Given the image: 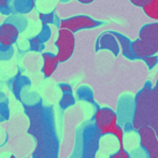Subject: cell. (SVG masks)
I'll return each instance as SVG.
<instances>
[{
  "label": "cell",
  "instance_id": "cell-1",
  "mask_svg": "<svg viewBox=\"0 0 158 158\" xmlns=\"http://www.w3.org/2000/svg\"><path fill=\"white\" fill-rule=\"evenodd\" d=\"M133 130L151 127L158 139V85L148 81L135 97Z\"/></svg>",
  "mask_w": 158,
  "mask_h": 158
},
{
  "label": "cell",
  "instance_id": "cell-2",
  "mask_svg": "<svg viewBox=\"0 0 158 158\" xmlns=\"http://www.w3.org/2000/svg\"><path fill=\"white\" fill-rule=\"evenodd\" d=\"M131 52L140 60L158 54V22L142 26L139 38L131 42Z\"/></svg>",
  "mask_w": 158,
  "mask_h": 158
},
{
  "label": "cell",
  "instance_id": "cell-3",
  "mask_svg": "<svg viewBox=\"0 0 158 158\" xmlns=\"http://www.w3.org/2000/svg\"><path fill=\"white\" fill-rule=\"evenodd\" d=\"M95 127L100 135H112L118 141L119 148H124V132L119 126L117 115L110 108H98L95 113Z\"/></svg>",
  "mask_w": 158,
  "mask_h": 158
},
{
  "label": "cell",
  "instance_id": "cell-4",
  "mask_svg": "<svg viewBox=\"0 0 158 158\" xmlns=\"http://www.w3.org/2000/svg\"><path fill=\"white\" fill-rule=\"evenodd\" d=\"M55 46L57 48L56 57L59 64L66 63L72 57L75 48L74 33L67 29H59L58 35L55 41Z\"/></svg>",
  "mask_w": 158,
  "mask_h": 158
},
{
  "label": "cell",
  "instance_id": "cell-5",
  "mask_svg": "<svg viewBox=\"0 0 158 158\" xmlns=\"http://www.w3.org/2000/svg\"><path fill=\"white\" fill-rule=\"evenodd\" d=\"M102 25V22L92 19L87 15H75L72 17L60 19L59 29H67L72 33H75L80 30L93 29Z\"/></svg>",
  "mask_w": 158,
  "mask_h": 158
},
{
  "label": "cell",
  "instance_id": "cell-6",
  "mask_svg": "<svg viewBox=\"0 0 158 158\" xmlns=\"http://www.w3.org/2000/svg\"><path fill=\"white\" fill-rule=\"evenodd\" d=\"M141 146L148 158H158V139L151 127H142L138 130Z\"/></svg>",
  "mask_w": 158,
  "mask_h": 158
},
{
  "label": "cell",
  "instance_id": "cell-7",
  "mask_svg": "<svg viewBox=\"0 0 158 158\" xmlns=\"http://www.w3.org/2000/svg\"><path fill=\"white\" fill-rule=\"evenodd\" d=\"M100 50L110 51L114 56H118L119 52H121V48H119V44L117 42L116 38L110 31L103 32L98 37L95 44V51L98 52Z\"/></svg>",
  "mask_w": 158,
  "mask_h": 158
},
{
  "label": "cell",
  "instance_id": "cell-8",
  "mask_svg": "<svg viewBox=\"0 0 158 158\" xmlns=\"http://www.w3.org/2000/svg\"><path fill=\"white\" fill-rule=\"evenodd\" d=\"M19 37V32L11 24L3 23L0 25V45L10 48L16 43Z\"/></svg>",
  "mask_w": 158,
  "mask_h": 158
},
{
  "label": "cell",
  "instance_id": "cell-9",
  "mask_svg": "<svg viewBox=\"0 0 158 158\" xmlns=\"http://www.w3.org/2000/svg\"><path fill=\"white\" fill-rule=\"evenodd\" d=\"M42 58H43V66H42V73L45 77H50L53 75V73L56 71L58 67V59L56 57V54H53L51 52L42 53Z\"/></svg>",
  "mask_w": 158,
  "mask_h": 158
},
{
  "label": "cell",
  "instance_id": "cell-10",
  "mask_svg": "<svg viewBox=\"0 0 158 158\" xmlns=\"http://www.w3.org/2000/svg\"><path fill=\"white\" fill-rule=\"evenodd\" d=\"M110 32L116 38L117 42L119 44V48H121V51L123 53V56L126 57L127 59L135 60L132 52H131V42L132 41L128 37H126L125 35H123L121 32H117V31H110Z\"/></svg>",
  "mask_w": 158,
  "mask_h": 158
},
{
  "label": "cell",
  "instance_id": "cell-11",
  "mask_svg": "<svg viewBox=\"0 0 158 158\" xmlns=\"http://www.w3.org/2000/svg\"><path fill=\"white\" fill-rule=\"evenodd\" d=\"M35 6V0H13L12 8L14 13L26 15L30 13Z\"/></svg>",
  "mask_w": 158,
  "mask_h": 158
},
{
  "label": "cell",
  "instance_id": "cell-12",
  "mask_svg": "<svg viewBox=\"0 0 158 158\" xmlns=\"http://www.w3.org/2000/svg\"><path fill=\"white\" fill-rule=\"evenodd\" d=\"M3 23H6V24H11L13 25L17 30L19 32H24L28 27V19L25 15H21V14H11L10 16H8L6 19V21Z\"/></svg>",
  "mask_w": 158,
  "mask_h": 158
},
{
  "label": "cell",
  "instance_id": "cell-13",
  "mask_svg": "<svg viewBox=\"0 0 158 158\" xmlns=\"http://www.w3.org/2000/svg\"><path fill=\"white\" fill-rule=\"evenodd\" d=\"M142 9L150 19L158 21V0H151Z\"/></svg>",
  "mask_w": 158,
  "mask_h": 158
},
{
  "label": "cell",
  "instance_id": "cell-14",
  "mask_svg": "<svg viewBox=\"0 0 158 158\" xmlns=\"http://www.w3.org/2000/svg\"><path fill=\"white\" fill-rule=\"evenodd\" d=\"M35 37L38 38V40H39L41 43L45 44L46 42L51 39V37H52V29H51V27L48 25H42L41 29H40V32L38 33Z\"/></svg>",
  "mask_w": 158,
  "mask_h": 158
},
{
  "label": "cell",
  "instance_id": "cell-15",
  "mask_svg": "<svg viewBox=\"0 0 158 158\" xmlns=\"http://www.w3.org/2000/svg\"><path fill=\"white\" fill-rule=\"evenodd\" d=\"M39 19L41 21L42 25H54L55 19H56V14L54 13V11L46 13H39Z\"/></svg>",
  "mask_w": 158,
  "mask_h": 158
},
{
  "label": "cell",
  "instance_id": "cell-16",
  "mask_svg": "<svg viewBox=\"0 0 158 158\" xmlns=\"http://www.w3.org/2000/svg\"><path fill=\"white\" fill-rule=\"evenodd\" d=\"M28 41H29V50L30 51H33V52H42V51L45 48V44L41 43L35 35L32 38H30Z\"/></svg>",
  "mask_w": 158,
  "mask_h": 158
},
{
  "label": "cell",
  "instance_id": "cell-17",
  "mask_svg": "<svg viewBox=\"0 0 158 158\" xmlns=\"http://www.w3.org/2000/svg\"><path fill=\"white\" fill-rule=\"evenodd\" d=\"M14 55V48L13 46L6 48V46L0 45V60H9Z\"/></svg>",
  "mask_w": 158,
  "mask_h": 158
},
{
  "label": "cell",
  "instance_id": "cell-18",
  "mask_svg": "<svg viewBox=\"0 0 158 158\" xmlns=\"http://www.w3.org/2000/svg\"><path fill=\"white\" fill-rule=\"evenodd\" d=\"M0 13L2 15L10 16L11 14H14V11H13V8L10 3H6V2L0 1Z\"/></svg>",
  "mask_w": 158,
  "mask_h": 158
},
{
  "label": "cell",
  "instance_id": "cell-19",
  "mask_svg": "<svg viewBox=\"0 0 158 158\" xmlns=\"http://www.w3.org/2000/svg\"><path fill=\"white\" fill-rule=\"evenodd\" d=\"M142 60L146 64V66L148 67V69H150V70H152V69L158 64V56H157V55H154V56L145 57V58H143Z\"/></svg>",
  "mask_w": 158,
  "mask_h": 158
},
{
  "label": "cell",
  "instance_id": "cell-20",
  "mask_svg": "<svg viewBox=\"0 0 158 158\" xmlns=\"http://www.w3.org/2000/svg\"><path fill=\"white\" fill-rule=\"evenodd\" d=\"M109 158H131V157L128 154V152H126L125 148H119L116 152L113 153L112 155H110Z\"/></svg>",
  "mask_w": 158,
  "mask_h": 158
},
{
  "label": "cell",
  "instance_id": "cell-21",
  "mask_svg": "<svg viewBox=\"0 0 158 158\" xmlns=\"http://www.w3.org/2000/svg\"><path fill=\"white\" fill-rule=\"evenodd\" d=\"M74 103V98H73L72 94H64V97L60 101V104L63 106H68L70 104Z\"/></svg>",
  "mask_w": 158,
  "mask_h": 158
},
{
  "label": "cell",
  "instance_id": "cell-22",
  "mask_svg": "<svg viewBox=\"0 0 158 158\" xmlns=\"http://www.w3.org/2000/svg\"><path fill=\"white\" fill-rule=\"evenodd\" d=\"M59 87H60L61 92H63L64 94H72V87H71L69 84L63 83V84L59 85Z\"/></svg>",
  "mask_w": 158,
  "mask_h": 158
},
{
  "label": "cell",
  "instance_id": "cell-23",
  "mask_svg": "<svg viewBox=\"0 0 158 158\" xmlns=\"http://www.w3.org/2000/svg\"><path fill=\"white\" fill-rule=\"evenodd\" d=\"M151 0H130V2L135 6H140V8H143L145 4H148Z\"/></svg>",
  "mask_w": 158,
  "mask_h": 158
},
{
  "label": "cell",
  "instance_id": "cell-24",
  "mask_svg": "<svg viewBox=\"0 0 158 158\" xmlns=\"http://www.w3.org/2000/svg\"><path fill=\"white\" fill-rule=\"evenodd\" d=\"M77 1H79L80 3H82V4H89V3H92V2H94L95 0H77Z\"/></svg>",
  "mask_w": 158,
  "mask_h": 158
},
{
  "label": "cell",
  "instance_id": "cell-25",
  "mask_svg": "<svg viewBox=\"0 0 158 158\" xmlns=\"http://www.w3.org/2000/svg\"><path fill=\"white\" fill-rule=\"evenodd\" d=\"M1 2H6V3H10V2H12L13 0H0Z\"/></svg>",
  "mask_w": 158,
  "mask_h": 158
},
{
  "label": "cell",
  "instance_id": "cell-26",
  "mask_svg": "<svg viewBox=\"0 0 158 158\" xmlns=\"http://www.w3.org/2000/svg\"><path fill=\"white\" fill-rule=\"evenodd\" d=\"M69 1H70V0H60V2H64H64H69Z\"/></svg>",
  "mask_w": 158,
  "mask_h": 158
},
{
  "label": "cell",
  "instance_id": "cell-27",
  "mask_svg": "<svg viewBox=\"0 0 158 158\" xmlns=\"http://www.w3.org/2000/svg\"><path fill=\"white\" fill-rule=\"evenodd\" d=\"M8 158H16V157H14V156H10V157H8Z\"/></svg>",
  "mask_w": 158,
  "mask_h": 158
},
{
  "label": "cell",
  "instance_id": "cell-28",
  "mask_svg": "<svg viewBox=\"0 0 158 158\" xmlns=\"http://www.w3.org/2000/svg\"><path fill=\"white\" fill-rule=\"evenodd\" d=\"M156 85H158V77H157V82H156Z\"/></svg>",
  "mask_w": 158,
  "mask_h": 158
},
{
  "label": "cell",
  "instance_id": "cell-29",
  "mask_svg": "<svg viewBox=\"0 0 158 158\" xmlns=\"http://www.w3.org/2000/svg\"><path fill=\"white\" fill-rule=\"evenodd\" d=\"M157 56H158V55H157Z\"/></svg>",
  "mask_w": 158,
  "mask_h": 158
}]
</instances>
